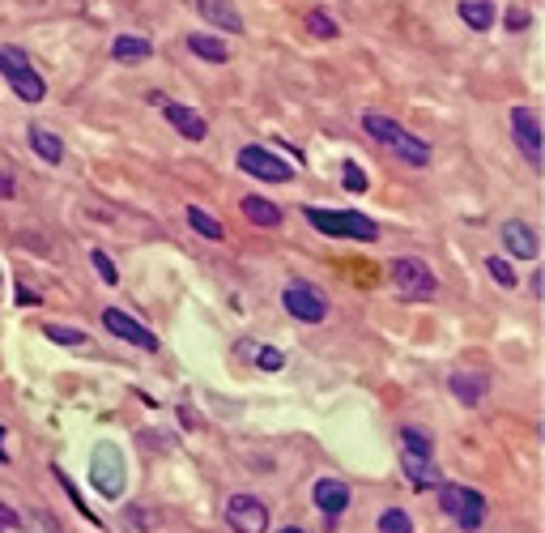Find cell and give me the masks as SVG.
Returning <instances> with one entry per match:
<instances>
[{
    "label": "cell",
    "mask_w": 545,
    "mask_h": 533,
    "mask_svg": "<svg viewBox=\"0 0 545 533\" xmlns=\"http://www.w3.org/2000/svg\"><path fill=\"white\" fill-rule=\"evenodd\" d=\"M162 120H170V128H175L183 141H205V133H209L205 115L192 112L188 103H167L162 99Z\"/></svg>",
    "instance_id": "7c38bea8"
},
{
    "label": "cell",
    "mask_w": 545,
    "mask_h": 533,
    "mask_svg": "<svg viewBox=\"0 0 545 533\" xmlns=\"http://www.w3.org/2000/svg\"><path fill=\"white\" fill-rule=\"evenodd\" d=\"M183 43H188V52H192L196 60H209V64H226V60H230L226 43L213 39V35H200V30H192V35H188Z\"/></svg>",
    "instance_id": "ffe728a7"
},
{
    "label": "cell",
    "mask_w": 545,
    "mask_h": 533,
    "mask_svg": "<svg viewBox=\"0 0 545 533\" xmlns=\"http://www.w3.org/2000/svg\"><path fill=\"white\" fill-rule=\"evenodd\" d=\"M196 14L205 17L209 26L226 30V35H243V17L230 0H196Z\"/></svg>",
    "instance_id": "2e32d148"
},
{
    "label": "cell",
    "mask_w": 545,
    "mask_h": 533,
    "mask_svg": "<svg viewBox=\"0 0 545 533\" xmlns=\"http://www.w3.org/2000/svg\"><path fill=\"white\" fill-rule=\"evenodd\" d=\"M456 14L464 17V26L469 30H490L494 26V5H490V0H461Z\"/></svg>",
    "instance_id": "44dd1931"
},
{
    "label": "cell",
    "mask_w": 545,
    "mask_h": 533,
    "mask_svg": "<svg viewBox=\"0 0 545 533\" xmlns=\"http://www.w3.org/2000/svg\"><path fill=\"white\" fill-rule=\"evenodd\" d=\"M222 517L230 529H243V533H265L268 529V508L256 499V495H230L222 508Z\"/></svg>",
    "instance_id": "9c48e42d"
},
{
    "label": "cell",
    "mask_w": 545,
    "mask_h": 533,
    "mask_svg": "<svg viewBox=\"0 0 545 533\" xmlns=\"http://www.w3.org/2000/svg\"><path fill=\"white\" fill-rule=\"evenodd\" d=\"M52 474H56V482H60V487H64V495H69L73 504H77V512H82L85 520H94V512H90V508L82 504V495H77V487H73V478L64 474V469H60V465H52Z\"/></svg>",
    "instance_id": "4dcf8cb0"
},
{
    "label": "cell",
    "mask_w": 545,
    "mask_h": 533,
    "mask_svg": "<svg viewBox=\"0 0 545 533\" xmlns=\"http://www.w3.org/2000/svg\"><path fill=\"white\" fill-rule=\"evenodd\" d=\"M90 482H94V491L102 499H120L128 487V461L124 452L115 449V444H98L94 449V461H90Z\"/></svg>",
    "instance_id": "277c9868"
},
{
    "label": "cell",
    "mask_w": 545,
    "mask_h": 533,
    "mask_svg": "<svg viewBox=\"0 0 545 533\" xmlns=\"http://www.w3.org/2000/svg\"><path fill=\"white\" fill-rule=\"evenodd\" d=\"M256 367H260V371H281V367H286V354H281L277 346H260V350H256Z\"/></svg>",
    "instance_id": "1f68e13d"
},
{
    "label": "cell",
    "mask_w": 545,
    "mask_h": 533,
    "mask_svg": "<svg viewBox=\"0 0 545 533\" xmlns=\"http://www.w3.org/2000/svg\"><path fill=\"white\" fill-rule=\"evenodd\" d=\"M401 469H405V478H409V487L414 491H434L439 482H443V469L426 457V452H409L405 449V457H401Z\"/></svg>",
    "instance_id": "5bb4252c"
},
{
    "label": "cell",
    "mask_w": 545,
    "mask_h": 533,
    "mask_svg": "<svg viewBox=\"0 0 545 533\" xmlns=\"http://www.w3.org/2000/svg\"><path fill=\"white\" fill-rule=\"evenodd\" d=\"M303 26H307L311 39H336V35H341V26H336V17L328 14V9H307Z\"/></svg>",
    "instance_id": "d4e9b609"
},
{
    "label": "cell",
    "mask_w": 545,
    "mask_h": 533,
    "mask_svg": "<svg viewBox=\"0 0 545 533\" xmlns=\"http://www.w3.org/2000/svg\"><path fill=\"white\" fill-rule=\"evenodd\" d=\"M363 133L375 141V145L392 150L401 163H409V167H431V145H426L422 137H414L409 128H401L396 120H388V115L366 112L363 115Z\"/></svg>",
    "instance_id": "6da1fadb"
},
{
    "label": "cell",
    "mask_w": 545,
    "mask_h": 533,
    "mask_svg": "<svg viewBox=\"0 0 545 533\" xmlns=\"http://www.w3.org/2000/svg\"><path fill=\"white\" fill-rule=\"evenodd\" d=\"M26 69H34L26 47H17V43H0V77L9 82V77H17V73H26Z\"/></svg>",
    "instance_id": "603a6c76"
},
{
    "label": "cell",
    "mask_w": 545,
    "mask_h": 533,
    "mask_svg": "<svg viewBox=\"0 0 545 533\" xmlns=\"http://www.w3.org/2000/svg\"><path fill=\"white\" fill-rule=\"evenodd\" d=\"M341 175H345V188H350V192H366V175H363V167H358L354 158L341 163Z\"/></svg>",
    "instance_id": "d6a6232c"
},
{
    "label": "cell",
    "mask_w": 545,
    "mask_h": 533,
    "mask_svg": "<svg viewBox=\"0 0 545 533\" xmlns=\"http://www.w3.org/2000/svg\"><path fill=\"white\" fill-rule=\"evenodd\" d=\"M43 333H47V341H56V346H85V341H90L82 329H69V324H43Z\"/></svg>",
    "instance_id": "83f0119b"
},
{
    "label": "cell",
    "mask_w": 545,
    "mask_h": 533,
    "mask_svg": "<svg viewBox=\"0 0 545 533\" xmlns=\"http://www.w3.org/2000/svg\"><path fill=\"white\" fill-rule=\"evenodd\" d=\"M183 218H188V226H192L196 235L213 239V243H218V239L226 235V231H222V222H218V218H213L209 210H200V205H188V210H183Z\"/></svg>",
    "instance_id": "cb8c5ba5"
},
{
    "label": "cell",
    "mask_w": 545,
    "mask_h": 533,
    "mask_svg": "<svg viewBox=\"0 0 545 533\" xmlns=\"http://www.w3.org/2000/svg\"><path fill=\"white\" fill-rule=\"evenodd\" d=\"M281 308L290 311L298 324H324L328 321V299H324L320 286H311V281H286V291H281Z\"/></svg>",
    "instance_id": "8992f818"
},
{
    "label": "cell",
    "mask_w": 545,
    "mask_h": 533,
    "mask_svg": "<svg viewBox=\"0 0 545 533\" xmlns=\"http://www.w3.org/2000/svg\"><path fill=\"white\" fill-rule=\"evenodd\" d=\"M392 281H396L401 299H414V303H431L439 295V278L422 265L418 256H396L392 261Z\"/></svg>",
    "instance_id": "5b68a950"
},
{
    "label": "cell",
    "mask_w": 545,
    "mask_h": 533,
    "mask_svg": "<svg viewBox=\"0 0 545 533\" xmlns=\"http://www.w3.org/2000/svg\"><path fill=\"white\" fill-rule=\"evenodd\" d=\"M112 56L120 60V64H145V60L154 56V43L145 39V35H115Z\"/></svg>",
    "instance_id": "e0dca14e"
},
{
    "label": "cell",
    "mask_w": 545,
    "mask_h": 533,
    "mask_svg": "<svg viewBox=\"0 0 545 533\" xmlns=\"http://www.w3.org/2000/svg\"><path fill=\"white\" fill-rule=\"evenodd\" d=\"M0 529H9V533L22 529V517H17V512H14L9 504H0Z\"/></svg>",
    "instance_id": "e575fe53"
},
{
    "label": "cell",
    "mask_w": 545,
    "mask_h": 533,
    "mask_svg": "<svg viewBox=\"0 0 545 533\" xmlns=\"http://www.w3.org/2000/svg\"><path fill=\"white\" fill-rule=\"evenodd\" d=\"M14 197H17L14 175H9V171H0V201H14Z\"/></svg>",
    "instance_id": "d590c367"
},
{
    "label": "cell",
    "mask_w": 545,
    "mask_h": 533,
    "mask_svg": "<svg viewBox=\"0 0 545 533\" xmlns=\"http://www.w3.org/2000/svg\"><path fill=\"white\" fill-rule=\"evenodd\" d=\"M17 303H22V308H26V303H39V295H30L26 286H17Z\"/></svg>",
    "instance_id": "8d00e7d4"
},
{
    "label": "cell",
    "mask_w": 545,
    "mask_h": 533,
    "mask_svg": "<svg viewBox=\"0 0 545 533\" xmlns=\"http://www.w3.org/2000/svg\"><path fill=\"white\" fill-rule=\"evenodd\" d=\"M9 85H14V94L22 103H43L47 99V82H43L34 69H26V73H17V77H9Z\"/></svg>",
    "instance_id": "7402d4cb"
},
{
    "label": "cell",
    "mask_w": 545,
    "mask_h": 533,
    "mask_svg": "<svg viewBox=\"0 0 545 533\" xmlns=\"http://www.w3.org/2000/svg\"><path fill=\"white\" fill-rule=\"evenodd\" d=\"M503 248L516 261H537V252H541V239H537V231H532L529 222H520V218H511V222H503Z\"/></svg>",
    "instance_id": "4fadbf2b"
},
{
    "label": "cell",
    "mask_w": 545,
    "mask_h": 533,
    "mask_svg": "<svg viewBox=\"0 0 545 533\" xmlns=\"http://www.w3.org/2000/svg\"><path fill=\"white\" fill-rule=\"evenodd\" d=\"M486 273L499 281L503 291H516V286H520V273H516V265H511L507 256H486Z\"/></svg>",
    "instance_id": "484cf974"
},
{
    "label": "cell",
    "mask_w": 545,
    "mask_h": 533,
    "mask_svg": "<svg viewBox=\"0 0 545 533\" xmlns=\"http://www.w3.org/2000/svg\"><path fill=\"white\" fill-rule=\"evenodd\" d=\"M439 491V508H443V517L456 520L461 529H482L486 525V495L473 491V487H461V482H439L434 487Z\"/></svg>",
    "instance_id": "3957f363"
},
{
    "label": "cell",
    "mask_w": 545,
    "mask_h": 533,
    "mask_svg": "<svg viewBox=\"0 0 545 533\" xmlns=\"http://www.w3.org/2000/svg\"><path fill=\"white\" fill-rule=\"evenodd\" d=\"M90 265H94V273L107 281V286H120V269L112 265V256L102 252V248H94V252H90Z\"/></svg>",
    "instance_id": "f546056e"
},
{
    "label": "cell",
    "mask_w": 545,
    "mask_h": 533,
    "mask_svg": "<svg viewBox=\"0 0 545 533\" xmlns=\"http://www.w3.org/2000/svg\"><path fill=\"white\" fill-rule=\"evenodd\" d=\"M401 444H405L409 452H426V457L434 452L431 431H426V427H418V422H405V427H401Z\"/></svg>",
    "instance_id": "4316f807"
},
{
    "label": "cell",
    "mask_w": 545,
    "mask_h": 533,
    "mask_svg": "<svg viewBox=\"0 0 545 533\" xmlns=\"http://www.w3.org/2000/svg\"><path fill=\"white\" fill-rule=\"evenodd\" d=\"M238 171L243 175H256V180H265V183H290L294 180V167L286 163V158H277L273 150H265V145H243L235 154Z\"/></svg>",
    "instance_id": "52a82bcc"
},
{
    "label": "cell",
    "mask_w": 545,
    "mask_h": 533,
    "mask_svg": "<svg viewBox=\"0 0 545 533\" xmlns=\"http://www.w3.org/2000/svg\"><path fill=\"white\" fill-rule=\"evenodd\" d=\"M26 141H30V150L43 158V163H64V141L52 133V128H43V124H30V133H26Z\"/></svg>",
    "instance_id": "d6986e66"
},
{
    "label": "cell",
    "mask_w": 545,
    "mask_h": 533,
    "mask_svg": "<svg viewBox=\"0 0 545 533\" xmlns=\"http://www.w3.org/2000/svg\"><path fill=\"white\" fill-rule=\"evenodd\" d=\"M311 504L320 508V512H324V525L333 529L336 517L350 508V487H345L341 478H320V482L311 487Z\"/></svg>",
    "instance_id": "8fae6325"
},
{
    "label": "cell",
    "mask_w": 545,
    "mask_h": 533,
    "mask_svg": "<svg viewBox=\"0 0 545 533\" xmlns=\"http://www.w3.org/2000/svg\"><path fill=\"white\" fill-rule=\"evenodd\" d=\"M379 529L384 533H409L414 529V517H409L405 508H388V512L379 517Z\"/></svg>",
    "instance_id": "f1b7e54d"
},
{
    "label": "cell",
    "mask_w": 545,
    "mask_h": 533,
    "mask_svg": "<svg viewBox=\"0 0 545 533\" xmlns=\"http://www.w3.org/2000/svg\"><path fill=\"white\" fill-rule=\"evenodd\" d=\"M486 389H490V380L482 376V371H469V367H456L448 376V393L461 401V406H477L482 397H486Z\"/></svg>",
    "instance_id": "9a60e30c"
},
{
    "label": "cell",
    "mask_w": 545,
    "mask_h": 533,
    "mask_svg": "<svg viewBox=\"0 0 545 533\" xmlns=\"http://www.w3.org/2000/svg\"><path fill=\"white\" fill-rule=\"evenodd\" d=\"M507 124H511V141L520 145V154L532 171H541V120L532 107H511L507 112Z\"/></svg>",
    "instance_id": "ba28073f"
},
{
    "label": "cell",
    "mask_w": 545,
    "mask_h": 533,
    "mask_svg": "<svg viewBox=\"0 0 545 533\" xmlns=\"http://www.w3.org/2000/svg\"><path fill=\"white\" fill-rule=\"evenodd\" d=\"M102 324L112 329L120 341H128V346H137V350H145V354H154L158 350V337L145 329V324H137V316H128V311H120V308H102Z\"/></svg>",
    "instance_id": "30bf717a"
},
{
    "label": "cell",
    "mask_w": 545,
    "mask_h": 533,
    "mask_svg": "<svg viewBox=\"0 0 545 533\" xmlns=\"http://www.w3.org/2000/svg\"><path fill=\"white\" fill-rule=\"evenodd\" d=\"M503 26H507V30H529V26H532V14H529V9H507V14H503Z\"/></svg>",
    "instance_id": "836d02e7"
},
{
    "label": "cell",
    "mask_w": 545,
    "mask_h": 533,
    "mask_svg": "<svg viewBox=\"0 0 545 533\" xmlns=\"http://www.w3.org/2000/svg\"><path fill=\"white\" fill-rule=\"evenodd\" d=\"M303 218H307L320 235H333V239H358V243L379 239V222H371V218L358 210H320V205H303Z\"/></svg>",
    "instance_id": "7a4b0ae2"
},
{
    "label": "cell",
    "mask_w": 545,
    "mask_h": 533,
    "mask_svg": "<svg viewBox=\"0 0 545 533\" xmlns=\"http://www.w3.org/2000/svg\"><path fill=\"white\" fill-rule=\"evenodd\" d=\"M238 210H243V218L252 226H265V231H273V226H281V205H273V201L256 197V192H248V197L238 201Z\"/></svg>",
    "instance_id": "ac0fdd59"
},
{
    "label": "cell",
    "mask_w": 545,
    "mask_h": 533,
    "mask_svg": "<svg viewBox=\"0 0 545 533\" xmlns=\"http://www.w3.org/2000/svg\"><path fill=\"white\" fill-rule=\"evenodd\" d=\"M0 465H9V452H5V427H0Z\"/></svg>",
    "instance_id": "74e56055"
}]
</instances>
